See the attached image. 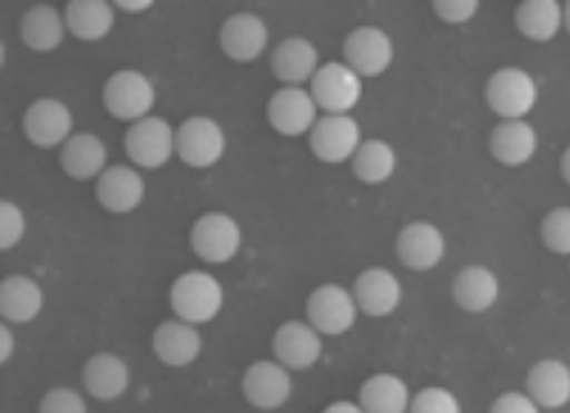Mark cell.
<instances>
[{
  "instance_id": "1",
  "label": "cell",
  "mask_w": 570,
  "mask_h": 413,
  "mask_svg": "<svg viewBox=\"0 0 570 413\" xmlns=\"http://www.w3.org/2000/svg\"><path fill=\"white\" fill-rule=\"evenodd\" d=\"M169 303L175 317L186 319V323L206 325L217 319L226 303V291L217 277L208 272H186L171 283Z\"/></svg>"
},
{
  "instance_id": "2",
  "label": "cell",
  "mask_w": 570,
  "mask_h": 413,
  "mask_svg": "<svg viewBox=\"0 0 570 413\" xmlns=\"http://www.w3.org/2000/svg\"><path fill=\"white\" fill-rule=\"evenodd\" d=\"M485 100L502 120H522L539 104V83L522 66H502L488 78Z\"/></svg>"
},
{
  "instance_id": "3",
  "label": "cell",
  "mask_w": 570,
  "mask_h": 413,
  "mask_svg": "<svg viewBox=\"0 0 570 413\" xmlns=\"http://www.w3.org/2000/svg\"><path fill=\"white\" fill-rule=\"evenodd\" d=\"M157 104V91L142 71L120 69L104 86V106L120 124H137L149 117Z\"/></svg>"
},
{
  "instance_id": "4",
  "label": "cell",
  "mask_w": 570,
  "mask_h": 413,
  "mask_svg": "<svg viewBox=\"0 0 570 413\" xmlns=\"http://www.w3.org/2000/svg\"><path fill=\"white\" fill-rule=\"evenodd\" d=\"M191 252L208 265L232 263L243 248V228L226 212H208L191 226L188 234Z\"/></svg>"
},
{
  "instance_id": "5",
  "label": "cell",
  "mask_w": 570,
  "mask_h": 413,
  "mask_svg": "<svg viewBox=\"0 0 570 413\" xmlns=\"http://www.w3.org/2000/svg\"><path fill=\"white\" fill-rule=\"evenodd\" d=\"M363 75H356L345 60H331L317 69L312 95L323 115H351L363 100Z\"/></svg>"
},
{
  "instance_id": "6",
  "label": "cell",
  "mask_w": 570,
  "mask_h": 413,
  "mask_svg": "<svg viewBox=\"0 0 570 413\" xmlns=\"http://www.w3.org/2000/svg\"><path fill=\"white\" fill-rule=\"evenodd\" d=\"M126 155L137 168L155 171L163 168L177 155V129L163 117H142L137 124H129L126 131Z\"/></svg>"
},
{
  "instance_id": "7",
  "label": "cell",
  "mask_w": 570,
  "mask_h": 413,
  "mask_svg": "<svg viewBox=\"0 0 570 413\" xmlns=\"http://www.w3.org/2000/svg\"><path fill=\"white\" fill-rule=\"evenodd\" d=\"M356 317H360V305L354 299V291L337 283H325L314 288L308 303H305V319L323 336L348 334Z\"/></svg>"
},
{
  "instance_id": "8",
  "label": "cell",
  "mask_w": 570,
  "mask_h": 413,
  "mask_svg": "<svg viewBox=\"0 0 570 413\" xmlns=\"http://www.w3.org/2000/svg\"><path fill=\"white\" fill-rule=\"evenodd\" d=\"M226 131L214 117L195 115L177 126V157L188 168H214L226 155Z\"/></svg>"
},
{
  "instance_id": "9",
  "label": "cell",
  "mask_w": 570,
  "mask_h": 413,
  "mask_svg": "<svg viewBox=\"0 0 570 413\" xmlns=\"http://www.w3.org/2000/svg\"><path fill=\"white\" fill-rule=\"evenodd\" d=\"M268 126L283 137L312 135L314 124L320 120V106L312 89L303 86H283L268 100Z\"/></svg>"
},
{
  "instance_id": "10",
  "label": "cell",
  "mask_w": 570,
  "mask_h": 413,
  "mask_svg": "<svg viewBox=\"0 0 570 413\" xmlns=\"http://www.w3.org/2000/svg\"><path fill=\"white\" fill-rule=\"evenodd\" d=\"M360 142H363V129L348 115H323L314 124L312 135H308L312 155L320 163H328V166L351 163V157L360 149Z\"/></svg>"
},
{
  "instance_id": "11",
  "label": "cell",
  "mask_w": 570,
  "mask_h": 413,
  "mask_svg": "<svg viewBox=\"0 0 570 413\" xmlns=\"http://www.w3.org/2000/svg\"><path fill=\"white\" fill-rule=\"evenodd\" d=\"M343 58L365 80L383 78L394 63V40L380 27H356L345 38Z\"/></svg>"
},
{
  "instance_id": "12",
  "label": "cell",
  "mask_w": 570,
  "mask_h": 413,
  "mask_svg": "<svg viewBox=\"0 0 570 413\" xmlns=\"http://www.w3.org/2000/svg\"><path fill=\"white\" fill-rule=\"evenodd\" d=\"M294 382L292 368H285L279 360L252 362L243 374V396L259 411H277L292 400Z\"/></svg>"
},
{
  "instance_id": "13",
  "label": "cell",
  "mask_w": 570,
  "mask_h": 413,
  "mask_svg": "<svg viewBox=\"0 0 570 413\" xmlns=\"http://www.w3.org/2000/svg\"><path fill=\"white\" fill-rule=\"evenodd\" d=\"M23 135L38 149H60L75 135V115L63 100L40 97L23 115Z\"/></svg>"
},
{
  "instance_id": "14",
  "label": "cell",
  "mask_w": 570,
  "mask_h": 413,
  "mask_svg": "<svg viewBox=\"0 0 570 413\" xmlns=\"http://www.w3.org/2000/svg\"><path fill=\"white\" fill-rule=\"evenodd\" d=\"M272 351L274 360L283 362L285 368L308 371L323 360V334L308 319H288L274 331Z\"/></svg>"
},
{
  "instance_id": "15",
  "label": "cell",
  "mask_w": 570,
  "mask_h": 413,
  "mask_svg": "<svg viewBox=\"0 0 570 413\" xmlns=\"http://www.w3.org/2000/svg\"><path fill=\"white\" fill-rule=\"evenodd\" d=\"M268 40H272V32H268L266 20L254 12L232 14L220 29V49L234 63H254L257 58H263Z\"/></svg>"
},
{
  "instance_id": "16",
  "label": "cell",
  "mask_w": 570,
  "mask_h": 413,
  "mask_svg": "<svg viewBox=\"0 0 570 413\" xmlns=\"http://www.w3.org/2000/svg\"><path fill=\"white\" fill-rule=\"evenodd\" d=\"M445 234L428 220H414L396 237V257L409 272H431L445 259Z\"/></svg>"
},
{
  "instance_id": "17",
  "label": "cell",
  "mask_w": 570,
  "mask_h": 413,
  "mask_svg": "<svg viewBox=\"0 0 570 413\" xmlns=\"http://www.w3.org/2000/svg\"><path fill=\"white\" fill-rule=\"evenodd\" d=\"M351 291H354V299L360 305V314H365V317H391L402 303V283L383 265L360 272Z\"/></svg>"
},
{
  "instance_id": "18",
  "label": "cell",
  "mask_w": 570,
  "mask_h": 413,
  "mask_svg": "<svg viewBox=\"0 0 570 413\" xmlns=\"http://www.w3.org/2000/svg\"><path fill=\"white\" fill-rule=\"evenodd\" d=\"M151 351L169 368H186L203 354V334L195 323L186 319H166L151 334Z\"/></svg>"
},
{
  "instance_id": "19",
  "label": "cell",
  "mask_w": 570,
  "mask_h": 413,
  "mask_svg": "<svg viewBox=\"0 0 570 413\" xmlns=\"http://www.w3.org/2000/svg\"><path fill=\"white\" fill-rule=\"evenodd\" d=\"M142 168L131 166H109L98 177V200L109 214H131L146 200V180L140 175Z\"/></svg>"
},
{
  "instance_id": "20",
  "label": "cell",
  "mask_w": 570,
  "mask_h": 413,
  "mask_svg": "<svg viewBox=\"0 0 570 413\" xmlns=\"http://www.w3.org/2000/svg\"><path fill=\"white\" fill-rule=\"evenodd\" d=\"M491 155L499 166L505 168H522L537 157L539 151V135L525 117L522 120H502L497 129L491 131Z\"/></svg>"
},
{
  "instance_id": "21",
  "label": "cell",
  "mask_w": 570,
  "mask_h": 413,
  "mask_svg": "<svg viewBox=\"0 0 570 413\" xmlns=\"http://www.w3.org/2000/svg\"><path fill=\"white\" fill-rule=\"evenodd\" d=\"M60 168L71 180H95L109 168V149L98 135L91 131H75L60 146Z\"/></svg>"
},
{
  "instance_id": "22",
  "label": "cell",
  "mask_w": 570,
  "mask_h": 413,
  "mask_svg": "<svg viewBox=\"0 0 570 413\" xmlns=\"http://www.w3.org/2000/svg\"><path fill=\"white\" fill-rule=\"evenodd\" d=\"M320 69V52L312 40L305 38H285L277 43L272 55L274 78L285 86H305L312 83Z\"/></svg>"
},
{
  "instance_id": "23",
  "label": "cell",
  "mask_w": 570,
  "mask_h": 413,
  "mask_svg": "<svg viewBox=\"0 0 570 413\" xmlns=\"http://www.w3.org/2000/svg\"><path fill=\"white\" fill-rule=\"evenodd\" d=\"M499 294H502L499 277L485 265H468V268L456 274L454 285H451V297L468 314H485V311H491L499 303Z\"/></svg>"
},
{
  "instance_id": "24",
  "label": "cell",
  "mask_w": 570,
  "mask_h": 413,
  "mask_svg": "<svg viewBox=\"0 0 570 413\" xmlns=\"http://www.w3.org/2000/svg\"><path fill=\"white\" fill-rule=\"evenodd\" d=\"M131 385V371L126 365L124 356L109 354H95L83 368V387L95 400L100 402H115L129 391Z\"/></svg>"
},
{
  "instance_id": "25",
  "label": "cell",
  "mask_w": 570,
  "mask_h": 413,
  "mask_svg": "<svg viewBox=\"0 0 570 413\" xmlns=\"http://www.w3.org/2000/svg\"><path fill=\"white\" fill-rule=\"evenodd\" d=\"M66 32H69L66 12L49 7V3L32 7L20 18V40L27 43V49H32L38 55H49L55 49H60V43L66 40Z\"/></svg>"
},
{
  "instance_id": "26",
  "label": "cell",
  "mask_w": 570,
  "mask_h": 413,
  "mask_svg": "<svg viewBox=\"0 0 570 413\" xmlns=\"http://www.w3.org/2000/svg\"><path fill=\"white\" fill-rule=\"evenodd\" d=\"M525 387L539 407L559 411L570 402V365L562 360H539L528 371Z\"/></svg>"
},
{
  "instance_id": "27",
  "label": "cell",
  "mask_w": 570,
  "mask_h": 413,
  "mask_svg": "<svg viewBox=\"0 0 570 413\" xmlns=\"http://www.w3.org/2000/svg\"><path fill=\"white\" fill-rule=\"evenodd\" d=\"M43 288L32 277L12 274V277H7L3 285H0V314H3L7 323H35L40 317V311H43Z\"/></svg>"
},
{
  "instance_id": "28",
  "label": "cell",
  "mask_w": 570,
  "mask_h": 413,
  "mask_svg": "<svg viewBox=\"0 0 570 413\" xmlns=\"http://www.w3.org/2000/svg\"><path fill=\"white\" fill-rule=\"evenodd\" d=\"M117 7L111 0H69L66 7V23L69 32L83 43H98L109 38L115 29Z\"/></svg>"
},
{
  "instance_id": "29",
  "label": "cell",
  "mask_w": 570,
  "mask_h": 413,
  "mask_svg": "<svg viewBox=\"0 0 570 413\" xmlns=\"http://www.w3.org/2000/svg\"><path fill=\"white\" fill-rule=\"evenodd\" d=\"M522 38L533 43H551L564 29V3L559 0H522L513 14Z\"/></svg>"
},
{
  "instance_id": "30",
  "label": "cell",
  "mask_w": 570,
  "mask_h": 413,
  "mask_svg": "<svg viewBox=\"0 0 570 413\" xmlns=\"http://www.w3.org/2000/svg\"><path fill=\"white\" fill-rule=\"evenodd\" d=\"M411 387L396 374H374L360 387V402L368 413H405L411 411Z\"/></svg>"
},
{
  "instance_id": "31",
  "label": "cell",
  "mask_w": 570,
  "mask_h": 413,
  "mask_svg": "<svg viewBox=\"0 0 570 413\" xmlns=\"http://www.w3.org/2000/svg\"><path fill=\"white\" fill-rule=\"evenodd\" d=\"M351 168H354L356 180L365 186H383L396 171V151L391 149V142L371 137V140L360 142L356 155L351 157Z\"/></svg>"
},
{
  "instance_id": "32",
  "label": "cell",
  "mask_w": 570,
  "mask_h": 413,
  "mask_svg": "<svg viewBox=\"0 0 570 413\" xmlns=\"http://www.w3.org/2000/svg\"><path fill=\"white\" fill-rule=\"evenodd\" d=\"M539 234H542V243L548 252L559 254V257H570V208L559 206L544 214Z\"/></svg>"
},
{
  "instance_id": "33",
  "label": "cell",
  "mask_w": 570,
  "mask_h": 413,
  "mask_svg": "<svg viewBox=\"0 0 570 413\" xmlns=\"http://www.w3.org/2000/svg\"><path fill=\"white\" fill-rule=\"evenodd\" d=\"M23 237H27V214L18 203L3 200L0 203V248L12 252Z\"/></svg>"
},
{
  "instance_id": "34",
  "label": "cell",
  "mask_w": 570,
  "mask_h": 413,
  "mask_svg": "<svg viewBox=\"0 0 570 413\" xmlns=\"http://www.w3.org/2000/svg\"><path fill=\"white\" fill-rule=\"evenodd\" d=\"M411 411L414 413H460L462 402L454 391L448 387H422L420 394L411 400Z\"/></svg>"
},
{
  "instance_id": "35",
  "label": "cell",
  "mask_w": 570,
  "mask_h": 413,
  "mask_svg": "<svg viewBox=\"0 0 570 413\" xmlns=\"http://www.w3.org/2000/svg\"><path fill=\"white\" fill-rule=\"evenodd\" d=\"M431 7L448 27H465L480 14L482 0H431Z\"/></svg>"
},
{
  "instance_id": "36",
  "label": "cell",
  "mask_w": 570,
  "mask_h": 413,
  "mask_svg": "<svg viewBox=\"0 0 570 413\" xmlns=\"http://www.w3.org/2000/svg\"><path fill=\"white\" fill-rule=\"evenodd\" d=\"M89 405H86L83 396L71 387H52L49 394L40 400V413H86Z\"/></svg>"
},
{
  "instance_id": "37",
  "label": "cell",
  "mask_w": 570,
  "mask_h": 413,
  "mask_svg": "<svg viewBox=\"0 0 570 413\" xmlns=\"http://www.w3.org/2000/svg\"><path fill=\"white\" fill-rule=\"evenodd\" d=\"M493 413H539L542 407L537 405L531 394H522V391H511V394H502L491 405Z\"/></svg>"
},
{
  "instance_id": "38",
  "label": "cell",
  "mask_w": 570,
  "mask_h": 413,
  "mask_svg": "<svg viewBox=\"0 0 570 413\" xmlns=\"http://www.w3.org/2000/svg\"><path fill=\"white\" fill-rule=\"evenodd\" d=\"M120 12H129V14H142L149 12L151 7H155L157 0H111Z\"/></svg>"
},
{
  "instance_id": "39",
  "label": "cell",
  "mask_w": 570,
  "mask_h": 413,
  "mask_svg": "<svg viewBox=\"0 0 570 413\" xmlns=\"http://www.w3.org/2000/svg\"><path fill=\"white\" fill-rule=\"evenodd\" d=\"M14 354V334L9 325H0V362H9Z\"/></svg>"
},
{
  "instance_id": "40",
  "label": "cell",
  "mask_w": 570,
  "mask_h": 413,
  "mask_svg": "<svg viewBox=\"0 0 570 413\" xmlns=\"http://www.w3.org/2000/svg\"><path fill=\"white\" fill-rule=\"evenodd\" d=\"M325 411H328V413H340V411H345V413H363L365 407H363V402H331V405L325 407Z\"/></svg>"
},
{
  "instance_id": "41",
  "label": "cell",
  "mask_w": 570,
  "mask_h": 413,
  "mask_svg": "<svg viewBox=\"0 0 570 413\" xmlns=\"http://www.w3.org/2000/svg\"><path fill=\"white\" fill-rule=\"evenodd\" d=\"M559 168H562V180L570 186V146H568V149H564L562 163H559Z\"/></svg>"
},
{
  "instance_id": "42",
  "label": "cell",
  "mask_w": 570,
  "mask_h": 413,
  "mask_svg": "<svg viewBox=\"0 0 570 413\" xmlns=\"http://www.w3.org/2000/svg\"><path fill=\"white\" fill-rule=\"evenodd\" d=\"M564 29L570 32V0H564Z\"/></svg>"
}]
</instances>
